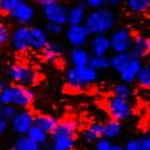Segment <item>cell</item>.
I'll return each mask as SVG.
<instances>
[{
	"label": "cell",
	"instance_id": "6da1fadb",
	"mask_svg": "<svg viewBox=\"0 0 150 150\" xmlns=\"http://www.w3.org/2000/svg\"><path fill=\"white\" fill-rule=\"evenodd\" d=\"M117 23V17L114 11L110 7H105L96 11H89L86 15L84 27L90 36L95 35H107L114 28Z\"/></svg>",
	"mask_w": 150,
	"mask_h": 150
},
{
	"label": "cell",
	"instance_id": "7a4b0ae2",
	"mask_svg": "<svg viewBox=\"0 0 150 150\" xmlns=\"http://www.w3.org/2000/svg\"><path fill=\"white\" fill-rule=\"evenodd\" d=\"M66 83L71 89L79 90L88 85L94 84L98 79V72L90 66L73 67L71 66L66 71Z\"/></svg>",
	"mask_w": 150,
	"mask_h": 150
},
{
	"label": "cell",
	"instance_id": "3957f363",
	"mask_svg": "<svg viewBox=\"0 0 150 150\" xmlns=\"http://www.w3.org/2000/svg\"><path fill=\"white\" fill-rule=\"evenodd\" d=\"M6 73H7L8 79L16 85L31 88L39 81V73H37V71L33 69L31 66L27 64H21V62L12 64L7 69Z\"/></svg>",
	"mask_w": 150,
	"mask_h": 150
},
{
	"label": "cell",
	"instance_id": "277c9868",
	"mask_svg": "<svg viewBox=\"0 0 150 150\" xmlns=\"http://www.w3.org/2000/svg\"><path fill=\"white\" fill-rule=\"evenodd\" d=\"M42 15L48 23H55L64 27L67 24L69 8L58 0H37Z\"/></svg>",
	"mask_w": 150,
	"mask_h": 150
},
{
	"label": "cell",
	"instance_id": "5b68a950",
	"mask_svg": "<svg viewBox=\"0 0 150 150\" xmlns=\"http://www.w3.org/2000/svg\"><path fill=\"white\" fill-rule=\"evenodd\" d=\"M107 112L110 115V119H114L118 121H124L131 117L132 107L130 103V100H125L118 96H110L107 100Z\"/></svg>",
	"mask_w": 150,
	"mask_h": 150
},
{
	"label": "cell",
	"instance_id": "8992f818",
	"mask_svg": "<svg viewBox=\"0 0 150 150\" xmlns=\"http://www.w3.org/2000/svg\"><path fill=\"white\" fill-rule=\"evenodd\" d=\"M109 40H110V49L113 51L114 54L127 53L131 51L133 37L129 29L118 28L113 30L109 36Z\"/></svg>",
	"mask_w": 150,
	"mask_h": 150
},
{
	"label": "cell",
	"instance_id": "52a82bcc",
	"mask_svg": "<svg viewBox=\"0 0 150 150\" xmlns=\"http://www.w3.org/2000/svg\"><path fill=\"white\" fill-rule=\"evenodd\" d=\"M35 125V115L29 108L19 109L17 115L10 122V126L18 136H27L30 129Z\"/></svg>",
	"mask_w": 150,
	"mask_h": 150
},
{
	"label": "cell",
	"instance_id": "ba28073f",
	"mask_svg": "<svg viewBox=\"0 0 150 150\" xmlns=\"http://www.w3.org/2000/svg\"><path fill=\"white\" fill-rule=\"evenodd\" d=\"M11 93H12V106L17 107L18 109L29 108L33 102L35 101V93L31 88L22 85H11Z\"/></svg>",
	"mask_w": 150,
	"mask_h": 150
},
{
	"label": "cell",
	"instance_id": "9c48e42d",
	"mask_svg": "<svg viewBox=\"0 0 150 150\" xmlns=\"http://www.w3.org/2000/svg\"><path fill=\"white\" fill-rule=\"evenodd\" d=\"M10 45L16 52H27L30 48V27L17 25L11 33Z\"/></svg>",
	"mask_w": 150,
	"mask_h": 150
},
{
	"label": "cell",
	"instance_id": "30bf717a",
	"mask_svg": "<svg viewBox=\"0 0 150 150\" xmlns=\"http://www.w3.org/2000/svg\"><path fill=\"white\" fill-rule=\"evenodd\" d=\"M66 40L72 48H83L84 45L89 42V33L83 25H69L66 29Z\"/></svg>",
	"mask_w": 150,
	"mask_h": 150
},
{
	"label": "cell",
	"instance_id": "8fae6325",
	"mask_svg": "<svg viewBox=\"0 0 150 150\" xmlns=\"http://www.w3.org/2000/svg\"><path fill=\"white\" fill-rule=\"evenodd\" d=\"M10 17L13 19L18 25L28 27V24H30L35 17V10H34L33 5L24 1V0H21L18 6L10 13Z\"/></svg>",
	"mask_w": 150,
	"mask_h": 150
},
{
	"label": "cell",
	"instance_id": "7c38bea8",
	"mask_svg": "<svg viewBox=\"0 0 150 150\" xmlns=\"http://www.w3.org/2000/svg\"><path fill=\"white\" fill-rule=\"evenodd\" d=\"M89 49L91 57H107L112 51L108 35H95L89 40Z\"/></svg>",
	"mask_w": 150,
	"mask_h": 150
},
{
	"label": "cell",
	"instance_id": "4fadbf2b",
	"mask_svg": "<svg viewBox=\"0 0 150 150\" xmlns=\"http://www.w3.org/2000/svg\"><path fill=\"white\" fill-rule=\"evenodd\" d=\"M78 132V122L72 118H65L58 120V124L53 132L49 134L51 139L57 138V137H76Z\"/></svg>",
	"mask_w": 150,
	"mask_h": 150
},
{
	"label": "cell",
	"instance_id": "5bb4252c",
	"mask_svg": "<svg viewBox=\"0 0 150 150\" xmlns=\"http://www.w3.org/2000/svg\"><path fill=\"white\" fill-rule=\"evenodd\" d=\"M49 35L46 33L45 28L30 27V48L37 52H42L49 43Z\"/></svg>",
	"mask_w": 150,
	"mask_h": 150
},
{
	"label": "cell",
	"instance_id": "9a60e30c",
	"mask_svg": "<svg viewBox=\"0 0 150 150\" xmlns=\"http://www.w3.org/2000/svg\"><path fill=\"white\" fill-rule=\"evenodd\" d=\"M86 15H88V6L85 1L76 3L69 8L67 24L69 25H83Z\"/></svg>",
	"mask_w": 150,
	"mask_h": 150
},
{
	"label": "cell",
	"instance_id": "2e32d148",
	"mask_svg": "<svg viewBox=\"0 0 150 150\" xmlns=\"http://www.w3.org/2000/svg\"><path fill=\"white\" fill-rule=\"evenodd\" d=\"M136 58L142 60V58L149 57L150 54V39L143 35H137L132 40V46L130 51Z\"/></svg>",
	"mask_w": 150,
	"mask_h": 150
},
{
	"label": "cell",
	"instance_id": "e0dca14e",
	"mask_svg": "<svg viewBox=\"0 0 150 150\" xmlns=\"http://www.w3.org/2000/svg\"><path fill=\"white\" fill-rule=\"evenodd\" d=\"M142 67H143L142 60L134 57L132 59V61L129 64V66L119 74L121 82L131 85L133 82H136V78H137V76H138V73H139V71H141Z\"/></svg>",
	"mask_w": 150,
	"mask_h": 150
},
{
	"label": "cell",
	"instance_id": "ac0fdd59",
	"mask_svg": "<svg viewBox=\"0 0 150 150\" xmlns=\"http://www.w3.org/2000/svg\"><path fill=\"white\" fill-rule=\"evenodd\" d=\"M91 54L88 49L83 48H72L70 52V60L73 67H85L89 66Z\"/></svg>",
	"mask_w": 150,
	"mask_h": 150
},
{
	"label": "cell",
	"instance_id": "d6986e66",
	"mask_svg": "<svg viewBox=\"0 0 150 150\" xmlns=\"http://www.w3.org/2000/svg\"><path fill=\"white\" fill-rule=\"evenodd\" d=\"M62 53H64V48H62V46L58 41H49V43L42 51L43 59L47 62H51V64L58 62L61 59Z\"/></svg>",
	"mask_w": 150,
	"mask_h": 150
},
{
	"label": "cell",
	"instance_id": "ffe728a7",
	"mask_svg": "<svg viewBox=\"0 0 150 150\" xmlns=\"http://www.w3.org/2000/svg\"><path fill=\"white\" fill-rule=\"evenodd\" d=\"M103 138V122H94L83 132V141L88 144H95Z\"/></svg>",
	"mask_w": 150,
	"mask_h": 150
},
{
	"label": "cell",
	"instance_id": "44dd1931",
	"mask_svg": "<svg viewBox=\"0 0 150 150\" xmlns=\"http://www.w3.org/2000/svg\"><path fill=\"white\" fill-rule=\"evenodd\" d=\"M134 55L131 52L121 53V54H114L110 58V67L113 69L117 73H121L125 69L129 66V64L132 61Z\"/></svg>",
	"mask_w": 150,
	"mask_h": 150
},
{
	"label": "cell",
	"instance_id": "7402d4cb",
	"mask_svg": "<svg viewBox=\"0 0 150 150\" xmlns=\"http://www.w3.org/2000/svg\"><path fill=\"white\" fill-rule=\"evenodd\" d=\"M58 124V119L51 114H39L35 117V126L40 127L46 133L51 134Z\"/></svg>",
	"mask_w": 150,
	"mask_h": 150
},
{
	"label": "cell",
	"instance_id": "603a6c76",
	"mask_svg": "<svg viewBox=\"0 0 150 150\" xmlns=\"http://www.w3.org/2000/svg\"><path fill=\"white\" fill-rule=\"evenodd\" d=\"M121 122L114 119H109L106 122H103V138H107L109 141L117 138L121 132Z\"/></svg>",
	"mask_w": 150,
	"mask_h": 150
},
{
	"label": "cell",
	"instance_id": "cb8c5ba5",
	"mask_svg": "<svg viewBox=\"0 0 150 150\" xmlns=\"http://www.w3.org/2000/svg\"><path fill=\"white\" fill-rule=\"evenodd\" d=\"M76 146V137H57L52 139L53 150H73Z\"/></svg>",
	"mask_w": 150,
	"mask_h": 150
},
{
	"label": "cell",
	"instance_id": "d4e9b609",
	"mask_svg": "<svg viewBox=\"0 0 150 150\" xmlns=\"http://www.w3.org/2000/svg\"><path fill=\"white\" fill-rule=\"evenodd\" d=\"M11 149L12 150H40V145L34 143L28 136H18Z\"/></svg>",
	"mask_w": 150,
	"mask_h": 150
},
{
	"label": "cell",
	"instance_id": "484cf974",
	"mask_svg": "<svg viewBox=\"0 0 150 150\" xmlns=\"http://www.w3.org/2000/svg\"><path fill=\"white\" fill-rule=\"evenodd\" d=\"M125 5L132 13H144L150 10V0H127Z\"/></svg>",
	"mask_w": 150,
	"mask_h": 150
},
{
	"label": "cell",
	"instance_id": "4316f807",
	"mask_svg": "<svg viewBox=\"0 0 150 150\" xmlns=\"http://www.w3.org/2000/svg\"><path fill=\"white\" fill-rule=\"evenodd\" d=\"M29 138L34 142V143H36L37 145H42V144H46L47 143V141H48V137H49V134L48 133H46L43 130H41L40 127H37V126H34L30 129V131L28 132V134H27Z\"/></svg>",
	"mask_w": 150,
	"mask_h": 150
},
{
	"label": "cell",
	"instance_id": "83f0119b",
	"mask_svg": "<svg viewBox=\"0 0 150 150\" xmlns=\"http://www.w3.org/2000/svg\"><path fill=\"white\" fill-rule=\"evenodd\" d=\"M89 66L95 71H103L110 69V58L108 57H91Z\"/></svg>",
	"mask_w": 150,
	"mask_h": 150
},
{
	"label": "cell",
	"instance_id": "f1b7e54d",
	"mask_svg": "<svg viewBox=\"0 0 150 150\" xmlns=\"http://www.w3.org/2000/svg\"><path fill=\"white\" fill-rule=\"evenodd\" d=\"M113 95L125 98V100H130V97L132 96V88L131 85L124 83V82H119L117 84L113 85Z\"/></svg>",
	"mask_w": 150,
	"mask_h": 150
},
{
	"label": "cell",
	"instance_id": "f546056e",
	"mask_svg": "<svg viewBox=\"0 0 150 150\" xmlns=\"http://www.w3.org/2000/svg\"><path fill=\"white\" fill-rule=\"evenodd\" d=\"M136 82L139 86L145 89H150V64L143 65L138 76L136 78Z\"/></svg>",
	"mask_w": 150,
	"mask_h": 150
},
{
	"label": "cell",
	"instance_id": "4dcf8cb0",
	"mask_svg": "<svg viewBox=\"0 0 150 150\" xmlns=\"http://www.w3.org/2000/svg\"><path fill=\"white\" fill-rule=\"evenodd\" d=\"M18 108L12 106V105H8V106H3L0 105V118H3L4 120L11 122L13 120V118L17 115L18 113Z\"/></svg>",
	"mask_w": 150,
	"mask_h": 150
},
{
	"label": "cell",
	"instance_id": "1f68e13d",
	"mask_svg": "<svg viewBox=\"0 0 150 150\" xmlns=\"http://www.w3.org/2000/svg\"><path fill=\"white\" fill-rule=\"evenodd\" d=\"M19 3L21 0H0V12L10 16V13L18 6Z\"/></svg>",
	"mask_w": 150,
	"mask_h": 150
},
{
	"label": "cell",
	"instance_id": "d6a6232c",
	"mask_svg": "<svg viewBox=\"0 0 150 150\" xmlns=\"http://www.w3.org/2000/svg\"><path fill=\"white\" fill-rule=\"evenodd\" d=\"M11 30L6 24L0 22V46H4L11 40Z\"/></svg>",
	"mask_w": 150,
	"mask_h": 150
},
{
	"label": "cell",
	"instance_id": "836d02e7",
	"mask_svg": "<svg viewBox=\"0 0 150 150\" xmlns=\"http://www.w3.org/2000/svg\"><path fill=\"white\" fill-rule=\"evenodd\" d=\"M85 4L88 6V8H90V11H96L107 7L108 0H86Z\"/></svg>",
	"mask_w": 150,
	"mask_h": 150
},
{
	"label": "cell",
	"instance_id": "e575fe53",
	"mask_svg": "<svg viewBox=\"0 0 150 150\" xmlns=\"http://www.w3.org/2000/svg\"><path fill=\"white\" fill-rule=\"evenodd\" d=\"M62 25H59V24H55V23H46L45 25V30L48 35L51 36H59L61 33H62Z\"/></svg>",
	"mask_w": 150,
	"mask_h": 150
},
{
	"label": "cell",
	"instance_id": "d590c367",
	"mask_svg": "<svg viewBox=\"0 0 150 150\" xmlns=\"http://www.w3.org/2000/svg\"><path fill=\"white\" fill-rule=\"evenodd\" d=\"M0 105L3 106H8L12 105V93H11V85H7L4 89L0 96Z\"/></svg>",
	"mask_w": 150,
	"mask_h": 150
},
{
	"label": "cell",
	"instance_id": "8d00e7d4",
	"mask_svg": "<svg viewBox=\"0 0 150 150\" xmlns=\"http://www.w3.org/2000/svg\"><path fill=\"white\" fill-rule=\"evenodd\" d=\"M125 150H143L142 148V138H133L130 139L124 145Z\"/></svg>",
	"mask_w": 150,
	"mask_h": 150
},
{
	"label": "cell",
	"instance_id": "74e56055",
	"mask_svg": "<svg viewBox=\"0 0 150 150\" xmlns=\"http://www.w3.org/2000/svg\"><path fill=\"white\" fill-rule=\"evenodd\" d=\"M112 146H113L112 141L107 138H101L95 143V150H110Z\"/></svg>",
	"mask_w": 150,
	"mask_h": 150
},
{
	"label": "cell",
	"instance_id": "f35d334b",
	"mask_svg": "<svg viewBox=\"0 0 150 150\" xmlns=\"http://www.w3.org/2000/svg\"><path fill=\"white\" fill-rule=\"evenodd\" d=\"M8 126H10V122L4 120L3 118H0V137L8 130Z\"/></svg>",
	"mask_w": 150,
	"mask_h": 150
},
{
	"label": "cell",
	"instance_id": "ab89813d",
	"mask_svg": "<svg viewBox=\"0 0 150 150\" xmlns=\"http://www.w3.org/2000/svg\"><path fill=\"white\" fill-rule=\"evenodd\" d=\"M142 148L143 150H150V134L142 138Z\"/></svg>",
	"mask_w": 150,
	"mask_h": 150
},
{
	"label": "cell",
	"instance_id": "60d3db41",
	"mask_svg": "<svg viewBox=\"0 0 150 150\" xmlns=\"http://www.w3.org/2000/svg\"><path fill=\"white\" fill-rule=\"evenodd\" d=\"M121 5V0H108V7H117Z\"/></svg>",
	"mask_w": 150,
	"mask_h": 150
},
{
	"label": "cell",
	"instance_id": "b9f144b4",
	"mask_svg": "<svg viewBox=\"0 0 150 150\" xmlns=\"http://www.w3.org/2000/svg\"><path fill=\"white\" fill-rule=\"evenodd\" d=\"M7 86V84H6V82L4 81V79H0V96H1V93L4 91V89Z\"/></svg>",
	"mask_w": 150,
	"mask_h": 150
},
{
	"label": "cell",
	"instance_id": "7bdbcfd3",
	"mask_svg": "<svg viewBox=\"0 0 150 150\" xmlns=\"http://www.w3.org/2000/svg\"><path fill=\"white\" fill-rule=\"evenodd\" d=\"M110 150H125V149H124V146L120 145V144H113V146H112Z\"/></svg>",
	"mask_w": 150,
	"mask_h": 150
},
{
	"label": "cell",
	"instance_id": "ee69618b",
	"mask_svg": "<svg viewBox=\"0 0 150 150\" xmlns=\"http://www.w3.org/2000/svg\"><path fill=\"white\" fill-rule=\"evenodd\" d=\"M145 130L148 133H150V117L148 118V120L145 121Z\"/></svg>",
	"mask_w": 150,
	"mask_h": 150
},
{
	"label": "cell",
	"instance_id": "f6af8a7d",
	"mask_svg": "<svg viewBox=\"0 0 150 150\" xmlns=\"http://www.w3.org/2000/svg\"><path fill=\"white\" fill-rule=\"evenodd\" d=\"M46 150H53V149H52V148H48V149H46Z\"/></svg>",
	"mask_w": 150,
	"mask_h": 150
},
{
	"label": "cell",
	"instance_id": "bcb514c9",
	"mask_svg": "<svg viewBox=\"0 0 150 150\" xmlns=\"http://www.w3.org/2000/svg\"><path fill=\"white\" fill-rule=\"evenodd\" d=\"M149 60H150V54H149Z\"/></svg>",
	"mask_w": 150,
	"mask_h": 150
}]
</instances>
